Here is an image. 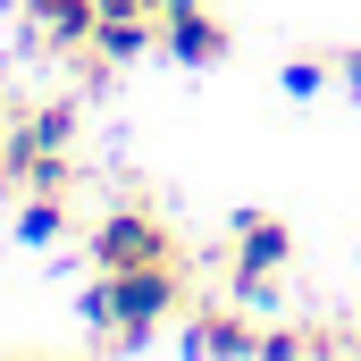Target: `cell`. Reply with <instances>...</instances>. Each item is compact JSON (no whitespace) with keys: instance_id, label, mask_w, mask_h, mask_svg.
<instances>
[{"instance_id":"obj_1","label":"cell","mask_w":361,"mask_h":361,"mask_svg":"<svg viewBox=\"0 0 361 361\" xmlns=\"http://www.w3.org/2000/svg\"><path fill=\"white\" fill-rule=\"evenodd\" d=\"M92 345L135 353L152 345L169 319H185V261H143V269H101V286L85 294Z\"/></svg>"},{"instance_id":"obj_2","label":"cell","mask_w":361,"mask_h":361,"mask_svg":"<svg viewBox=\"0 0 361 361\" xmlns=\"http://www.w3.org/2000/svg\"><path fill=\"white\" fill-rule=\"evenodd\" d=\"M294 261V227L269 219V210H235V227H227V294L235 302H277V277Z\"/></svg>"},{"instance_id":"obj_3","label":"cell","mask_w":361,"mask_h":361,"mask_svg":"<svg viewBox=\"0 0 361 361\" xmlns=\"http://www.w3.org/2000/svg\"><path fill=\"white\" fill-rule=\"evenodd\" d=\"M143 261H185V244L152 210H109L92 227V269H143Z\"/></svg>"},{"instance_id":"obj_4","label":"cell","mask_w":361,"mask_h":361,"mask_svg":"<svg viewBox=\"0 0 361 361\" xmlns=\"http://www.w3.org/2000/svg\"><path fill=\"white\" fill-rule=\"evenodd\" d=\"M160 51L185 59V68H219V59L235 51V34H227L219 8H202V0H169V8H160Z\"/></svg>"},{"instance_id":"obj_5","label":"cell","mask_w":361,"mask_h":361,"mask_svg":"<svg viewBox=\"0 0 361 361\" xmlns=\"http://www.w3.org/2000/svg\"><path fill=\"white\" fill-rule=\"evenodd\" d=\"M185 353H261V328H252V302H185Z\"/></svg>"},{"instance_id":"obj_6","label":"cell","mask_w":361,"mask_h":361,"mask_svg":"<svg viewBox=\"0 0 361 361\" xmlns=\"http://www.w3.org/2000/svg\"><path fill=\"white\" fill-rule=\"evenodd\" d=\"M25 8V25L42 34V42H59V51H85L92 25H101V0H17Z\"/></svg>"},{"instance_id":"obj_7","label":"cell","mask_w":361,"mask_h":361,"mask_svg":"<svg viewBox=\"0 0 361 361\" xmlns=\"http://www.w3.org/2000/svg\"><path fill=\"white\" fill-rule=\"evenodd\" d=\"M152 34H160L152 17H101V25H92V42H85V51H101L109 68H126V59H143V51H152Z\"/></svg>"},{"instance_id":"obj_8","label":"cell","mask_w":361,"mask_h":361,"mask_svg":"<svg viewBox=\"0 0 361 361\" xmlns=\"http://www.w3.org/2000/svg\"><path fill=\"white\" fill-rule=\"evenodd\" d=\"M17 235H25V244H59V235H68V193H51V185L25 193V202H17Z\"/></svg>"},{"instance_id":"obj_9","label":"cell","mask_w":361,"mask_h":361,"mask_svg":"<svg viewBox=\"0 0 361 361\" xmlns=\"http://www.w3.org/2000/svg\"><path fill=\"white\" fill-rule=\"evenodd\" d=\"M17 126H25L42 152H68V143H76V101H42V109H25Z\"/></svg>"},{"instance_id":"obj_10","label":"cell","mask_w":361,"mask_h":361,"mask_svg":"<svg viewBox=\"0 0 361 361\" xmlns=\"http://www.w3.org/2000/svg\"><path fill=\"white\" fill-rule=\"evenodd\" d=\"M277 85L294 92V101H311V92L328 85V59H286V76H277Z\"/></svg>"},{"instance_id":"obj_11","label":"cell","mask_w":361,"mask_h":361,"mask_svg":"<svg viewBox=\"0 0 361 361\" xmlns=\"http://www.w3.org/2000/svg\"><path fill=\"white\" fill-rule=\"evenodd\" d=\"M336 76H345V85L361 92V51H345V59H336Z\"/></svg>"},{"instance_id":"obj_12","label":"cell","mask_w":361,"mask_h":361,"mask_svg":"<svg viewBox=\"0 0 361 361\" xmlns=\"http://www.w3.org/2000/svg\"><path fill=\"white\" fill-rule=\"evenodd\" d=\"M353 336H361V328H353Z\"/></svg>"}]
</instances>
